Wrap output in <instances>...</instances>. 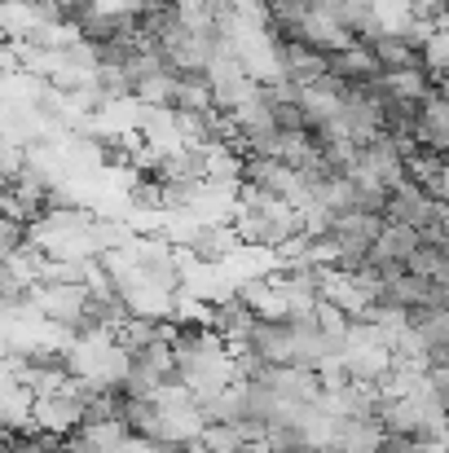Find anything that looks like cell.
Instances as JSON below:
<instances>
[{
	"mask_svg": "<svg viewBox=\"0 0 449 453\" xmlns=\"http://www.w3.org/2000/svg\"><path fill=\"white\" fill-rule=\"evenodd\" d=\"M167 238L181 247V256H185L190 265H203V269L229 265V260L238 256V247H243L229 220H198V216H190L185 225H176Z\"/></svg>",
	"mask_w": 449,
	"mask_h": 453,
	"instance_id": "obj_2",
	"label": "cell"
},
{
	"mask_svg": "<svg viewBox=\"0 0 449 453\" xmlns=\"http://www.w3.org/2000/svg\"><path fill=\"white\" fill-rule=\"evenodd\" d=\"M234 234L243 247L252 251H269L283 256L304 238V216L283 198H260V194H243L234 207Z\"/></svg>",
	"mask_w": 449,
	"mask_h": 453,
	"instance_id": "obj_1",
	"label": "cell"
},
{
	"mask_svg": "<svg viewBox=\"0 0 449 453\" xmlns=\"http://www.w3.org/2000/svg\"><path fill=\"white\" fill-rule=\"evenodd\" d=\"M326 75H335L344 88H366V84H375L383 75V66H379L370 44H348V49L326 58Z\"/></svg>",
	"mask_w": 449,
	"mask_h": 453,
	"instance_id": "obj_3",
	"label": "cell"
},
{
	"mask_svg": "<svg viewBox=\"0 0 449 453\" xmlns=\"http://www.w3.org/2000/svg\"><path fill=\"white\" fill-rule=\"evenodd\" d=\"M423 71L432 80H449V27H432V35L423 44Z\"/></svg>",
	"mask_w": 449,
	"mask_h": 453,
	"instance_id": "obj_4",
	"label": "cell"
}]
</instances>
